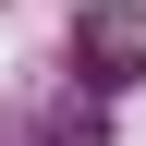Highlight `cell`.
Returning <instances> with one entry per match:
<instances>
[{
	"label": "cell",
	"mask_w": 146,
	"mask_h": 146,
	"mask_svg": "<svg viewBox=\"0 0 146 146\" xmlns=\"http://www.w3.org/2000/svg\"><path fill=\"white\" fill-rule=\"evenodd\" d=\"M73 61H98V85H134L146 73V12L134 0H98V12L73 25Z\"/></svg>",
	"instance_id": "6da1fadb"
}]
</instances>
